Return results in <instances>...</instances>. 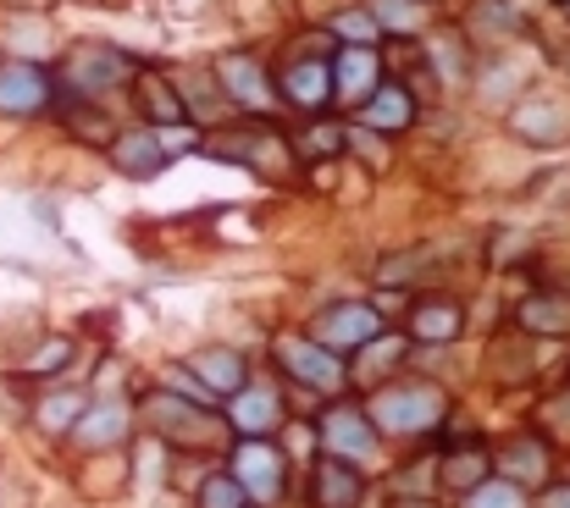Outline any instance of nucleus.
<instances>
[{
    "label": "nucleus",
    "mask_w": 570,
    "mask_h": 508,
    "mask_svg": "<svg viewBox=\"0 0 570 508\" xmlns=\"http://www.w3.org/2000/svg\"><path fill=\"white\" fill-rule=\"evenodd\" d=\"M415 6H421V0H415Z\"/></svg>",
    "instance_id": "e433bc0d"
},
{
    "label": "nucleus",
    "mask_w": 570,
    "mask_h": 508,
    "mask_svg": "<svg viewBox=\"0 0 570 508\" xmlns=\"http://www.w3.org/2000/svg\"><path fill=\"white\" fill-rule=\"evenodd\" d=\"M465 508H527V487H515L504 476H488L482 487L465 492Z\"/></svg>",
    "instance_id": "a878e982"
},
{
    "label": "nucleus",
    "mask_w": 570,
    "mask_h": 508,
    "mask_svg": "<svg viewBox=\"0 0 570 508\" xmlns=\"http://www.w3.org/2000/svg\"><path fill=\"white\" fill-rule=\"evenodd\" d=\"M382 332V310L377 305H361V299H344V305H327L311 327V338L333 353H355Z\"/></svg>",
    "instance_id": "423d86ee"
},
{
    "label": "nucleus",
    "mask_w": 570,
    "mask_h": 508,
    "mask_svg": "<svg viewBox=\"0 0 570 508\" xmlns=\"http://www.w3.org/2000/svg\"><path fill=\"white\" fill-rule=\"evenodd\" d=\"M227 476L244 487V498L249 504H272V498H283V487H288V459H283V448H272L266 437H244L238 448H233V459H227Z\"/></svg>",
    "instance_id": "7ed1b4c3"
},
{
    "label": "nucleus",
    "mask_w": 570,
    "mask_h": 508,
    "mask_svg": "<svg viewBox=\"0 0 570 508\" xmlns=\"http://www.w3.org/2000/svg\"><path fill=\"white\" fill-rule=\"evenodd\" d=\"M227 426H233L238 437H266V431H277V426H283V398H277V387L244 381V387L227 398Z\"/></svg>",
    "instance_id": "f8f14e48"
},
{
    "label": "nucleus",
    "mask_w": 570,
    "mask_h": 508,
    "mask_svg": "<svg viewBox=\"0 0 570 508\" xmlns=\"http://www.w3.org/2000/svg\"><path fill=\"white\" fill-rule=\"evenodd\" d=\"M399 508H432V504H399Z\"/></svg>",
    "instance_id": "72a5a7b5"
},
{
    "label": "nucleus",
    "mask_w": 570,
    "mask_h": 508,
    "mask_svg": "<svg viewBox=\"0 0 570 508\" xmlns=\"http://www.w3.org/2000/svg\"><path fill=\"white\" fill-rule=\"evenodd\" d=\"M67 359H72V342L67 338H45L28 359H22V376L28 381H39V376H56V370H67Z\"/></svg>",
    "instance_id": "bb28decb"
},
{
    "label": "nucleus",
    "mask_w": 570,
    "mask_h": 508,
    "mask_svg": "<svg viewBox=\"0 0 570 508\" xmlns=\"http://www.w3.org/2000/svg\"><path fill=\"white\" fill-rule=\"evenodd\" d=\"M366 122H372V133H404L410 122H415V100H410V89L404 83H377L372 94H366Z\"/></svg>",
    "instance_id": "aec40b11"
},
{
    "label": "nucleus",
    "mask_w": 570,
    "mask_h": 508,
    "mask_svg": "<svg viewBox=\"0 0 570 508\" xmlns=\"http://www.w3.org/2000/svg\"><path fill=\"white\" fill-rule=\"evenodd\" d=\"M465 332V310H460V299H443V293H432V299H415L410 305V338L415 342H454Z\"/></svg>",
    "instance_id": "dca6fc26"
},
{
    "label": "nucleus",
    "mask_w": 570,
    "mask_h": 508,
    "mask_svg": "<svg viewBox=\"0 0 570 508\" xmlns=\"http://www.w3.org/2000/svg\"><path fill=\"white\" fill-rule=\"evenodd\" d=\"M134 94H139V111L150 117L145 128H178V122H189L184 94H178L161 72H134Z\"/></svg>",
    "instance_id": "a211bd4d"
},
{
    "label": "nucleus",
    "mask_w": 570,
    "mask_h": 508,
    "mask_svg": "<svg viewBox=\"0 0 570 508\" xmlns=\"http://www.w3.org/2000/svg\"><path fill=\"white\" fill-rule=\"evenodd\" d=\"M493 476V454L488 448H449L443 459H438V481L449 487V492H471V487H482Z\"/></svg>",
    "instance_id": "412c9836"
},
{
    "label": "nucleus",
    "mask_w": 570,
    "mask_h": 508,
    "mask_svg": "<svg viewBox=\"0 0 570 508\" xmlns=\"http://www.w3.org/2000/svg\"><path fill=\"white\" fill-rule=\"evenodd\" d=\"M510 133L527 139V145H560L570 133V111L560 100H549V94H532V100H521L510 111Z\"/></svg>",
    "instance_id": "2eb2a0df"
},
{
    "label": "nucleus",
    "mask_w": 570,
    "mask_h": 508,
    "mask_svg": "<svg viewBox=\"0 0 570 508\" xmlns=\"http://www.w3.org/2000/svg\"><path fill=\"white\" fill-rule=\"evenodd\" d=\"M134 78V61L111 44H78L67 61H61V83L78 94V100H100L106 89L128 83Z\"/></svg>",
    "instance_id": "20e7f679"
},
{
    "label": "nucleus",
    "mask_w": 570,
    "mask_h": 508,
    "mask_svg": "<svg viewBox=\"0 0 570 508\" xmlns=\"http://www.w3.org/2000/svg\"><path fill=\"white\" fill-rule=\"evenodd\" d=\"M56 83L39 61H0V117H39L50 111Z\"/></svg>",
    "instance_id": "6e6552de"
},
{
    "label": "nucleus",
    "mask_w": 570,
    "mask_h": 508,
    "mask_svg": "<svg viewBox=\"0 0 570 508\" xmlns=\"http://www.w3.org/2000/svg\"><path fill=\"white\" fill-rule=\"evenodd\" d=\"M333 33H338L344 44H377V39H382L377 17H372L366 6H350V11H338V17H333Z\"/></svg>",
    "instance_id": "cd10ccee"
},
{
    "label": "nucleus",
    "mask_w": 570,
    "mask_h": 508,
    "mask_svg": "<svg viewBox=\"0 0 570 508\" xmlns=\"http://www.w3.org/2000/svg\"><path fill=\"white\" fill-rule=\"evenodd\" d=\"M366 11L377 17V28H393V33H415V22H421L415 0H372Z\"/></svg>",
    "instance_id": "7c9ffc66"
},
{
    "label": "nucleus",
    "mask_w": 570,
    "mask_h": 508,
    "mask_svg": "<svg viewBox=\"0 0 570 508\" xmlns=\"http://www.w3.org/2000/svg\"><path fill=\"white\" fill-rule=\"evenodd\" d=\"M543 476H549V442L521 437V442H510V448H504V481L532 487V481H543Z\"/></svg>",
    "instance_id": "5701e85b"
},
{
    "label": "nucleus",
    "mask_w": 570,
    "mask_h": 508,
    "mask_svg": "<svg viewBox=\"0 0 570 508\" xmlns=\"http://www.w3.org/2000/svg\"><path fill=\"white\" fill-rule=\"evenodd\" d=\"M372 426L393 431V437H415V431H432L443 415H449V398L438 381H387L377 398L366 404Z\"/></svg>",
    "instance_id": "f257e3e1"
},
{
    "label": "nucleus",
    "mask_w": 570,
    "mask_h": 508,
    "mask_svg": "<svg viewBox=\"0 0 570 508\" xmlns=\"http://www.w3.org/2000/svg\"><path fill=\"white\" fill-rule=\"evenodd\" d=\"M333 100L338 106H366V94L382 83V61H377V44H344L333 50Z\"/></svg>",
    "instance_id": "9b49d317"
},
{
    "label": "nucleus",
    "mask_w": 570,
    "mask_h": 508,
    "mask_svg": "<svg viewBox=\"0 0 570 508\" xmlns=\"http://www.w3.org/2000/svg\"><path fill=\"white\" fill-rule=\"evenodd\" d=\"M83 409H89V398H83L78 387H61V392H45V398L33 404V426H39L45 437H72V426H78Z\"/></svg>",
    "instance_id": "4be33fe9"
},
{
    "label": "nucleus",
    "mask_w": 570,
    "mask_h": 508,
    "mask_svg": "<svg viewBox=\"0 0 570 508\" xmlns=\"http://www.w3.org/2000/svg\"><path fill=\"white\" fill-rule=\"evenodd\" d=\"M167 392L189 398V404H199V409H210V404H216V392H210V387H205V381L194 376L189 365H173V370H167Z\"/></svg>",
    "instance_id": "2f4dec72"
},
{
    "label": "nucleus",
    "mask_w": 570,
    "mask_h": 508,
    "mask_svg": "<svg viewBox=\"0 0 570 508\" xmlns=\"http://www.w3.org/2000/svg\"><path fill=\"white\" fill-rule=\"evenodd\" d=\"M244 508H261V504H244Z\"/></svg>",
    "instance_id": "c9c22d12"
},
{
    "label": "nucleus",
    "mask_w": 570,
    "mask_h": 508,
    "mask_svg": "<svg viewBox=\"0 0 570 508\" xmlns=\"http://www.w3.org/2000/svg\"><path fill=\"white\" fill-rule=\"evenodd\" d=\"M361 498H366V476H361V465L322 454V465H316V476H311V504L316 508H355Z\"/></svg>",
    "instance_id": "ddd939ff"
},
{
    "label": "nucleus",
    "mask_w": 570,
    "mask_h": 508,
    "mask_svg": "<svg viewBox=\"0 0 570 508\" xmlns=\"http://www.w3.org/2000/svg\"><path fill=\"white\" fill-rule=\"evenodd\" d=\"M189 370L216 392V398H233V392L249 381V365H244L238 348H199V353L189 359Z\"/></svg>",
    "instance_id": "6ab92c4d"
},
{
    "label": "nucleus",
    "mask_w": 570,
    "mask_h": 508,
    "mask_svg": "<svg viewBox=\"0 0 570 508\" xmlns=\"http://www.w3.org/2000/svg\"><path fill=\"white\" fill-rule=\"evenodd\" d=\"M128 426H134V415H128V404L122 398H100V404H89L83 415H78V426H72V437L83 442V448H117L122 437H128Z\"/></svg>",
    "instance_id": "f3484780"
},
{
    "label": "nucleus",
    "mask_w": 570,
    "mask_h": 508,
    "mask_svg": "<svg viewBox=\"0 0 570 508\" xmlns=\"http://www.w3.org/2000/svg\"><path fill=\"white\" fill-rule=\"evenodd\" d=\"M316 437H322V448L333 459H350V465L377 459V426H372L366 404H333V409H322Z\"/></svg>",
    "instance_id": "39448f33"
},
{
    "label": "nucleus",
    "mask_w": 570,
    "mask_h": 508,
    "mask_svg": "<svg viewBox=\"0 0 570 508\" xmlns=\"http://www.w3.org/2000/svg\"><path fill=\"white\" fill-rule=\"evenodd\" d=\"M277 100H288V106L305 111V117L327 111V100H333V67H327V56H299V61H288L283 78H277Z\"/></svg>",
    "instance_id": "9d476101"
},
{
    "label": "nucleus",
    "mask_w": 570,
    "mask_h": 508,
    "mask_svg": "<svg viewBox=\"0 0 570 508\" xmlns=\"http://www.w3.org/2000/svg\"><path fill=\"white\" fill-rule=\"evenodd\" d=\"M249 498H244V487L227 476V470H216V476H205L199 481V508H244Z\"/></svg>",
    "instance_id": "c756f323"
},
{
    "label": "nucleus",
    "mask_w": 570,
    "mask_h": 508,
    "mask_svg": "<svg viewBox=\"0 0 570 508\" xmlns=\"http://www.w3.org/2000/svg\"><path fill=\"white\" fill-rule=\"evenodd\" d=\"M216 83H222V94L238 111H255V117H272L277 111V83L266 78V67L255 56H222L216 61Z\"/></svg>",
    "instance_id": "0eeeda50"
},
{
    "label": "nucleus",
    "mask_w": 570,
    "mask_h": 508,
    "mask_svg": "<svg viewBox=\"0 0 570 508\" xmlns=\"http://www.w3.org/2000/svg\"><path fill=\"white\" fill-rule=\"evenodd\" d=\"M515 321H521L527 332H570V299L538 293V299H527V305L515 310Z\"/></svg>",
    "instance_id": "b1692460"
},
{
    "label": "nucleus",
    "mask_w": 570,
    "mask_h": 508,
    "mask_svg": "<svg viewBox=\"0 0 570 508\" xmlns=\"http://www.w3.org/2000/svg\"><path fill=\"white\" fill-rule=\"evenodd\" d=\"M111 167L134 182H150L156 171L167 167V150H161V133L156 128H122L111 139Z\"/></svg>",
    "instance_id": "4468645a"
},
{
    "label": "nucleus",
    "mask_w": 570,
    "mask_h": 508,
    "mask_svg": "<svg viewBox=\"0 0 570 508\" xmlns=\"http://www.w3.org/2000/svg\"><path fill=\"white\" fill-rule=\"evenodd\" d=\"M344 145H350V133H344V128H333V122H311V128H305V139H299V156L322 161V156H344Z\"/></svg>",
    "instance_id": "c85d7f7f"
},
{
    "label": "nucleus",
    "mask_w": 570,
    "mask_h": 508,
    "mask_svg": "<svg viewBox=\"0 0 570 508\" xmlns=\"http://www.w3.org/2000/svg\"><path fill=\"white\" fill-rule=\"evenodd\" d=\"M554 6H560V11H570V0H554Z\"/></svg>",
    "instance_id": "f704fd0d"
},
{
    "label": "nucleus",
    "mask_w": 570,
    "mask_h": 508,
    "mask_svg": "<svg viewBox=\"0 0 570 508\" xmlns=\"http://www.w3.org/2000/svg\"><path fill=\"white\" fill-rule=\"evenodd\" d=\"M404 348H410V338L377 332L366 348H355V353H361V376H387V370H399V365H404Z\"/></svg>",
    "instance_id": "393cba45"
},
{
    "label": "nucleus",
    "mask_w": 570,
    "mask_h": 508,
    "mask_svg": "<svg viewBox=\"0 0 570 508\" xmlns=\"http://www.w3.org/2000/svg\"><path fill=\"white\" fill-rule=\"evenodd\" d=\"M272 359L283 365L288 381H299V387H311V392H344V381H350L344 353L322 348L316 338H299V332H288V338L272 342Z\"/></svg>",
    "instance_id": "f03ea898"
},
{
    "label": "nucleus",
    "mask_w": 570,
    "mask_h": 508,
    "mask_svg": "<svg viewBox=\"0 0 570 508\" xmlns=\"http://www.w3.org/2000/svg\"><path fill=\"white\" fill-rule=\"evenodd\" d=\"M538 508H570V487H549V492H543V504Z\"/></svg>",
    "instance_id": "473e14b6"
},
{
    "label": "nucleus",
    "mask_w": 570,
    "mask_h": 508,
    "mask_svg": "<svg viewBox=\"0 0 570 508\" xmlns=\"http://www.w3.org/2000/svg\"><path fill=\"white\" fill-rule=\"evenodd\" d=\"M145 415H150V426H156L161 437H173V442H194V448L216 442V431H222L210 409H199V404L178 398V392H156V398L145 404Z\"/></svg>",
    "instance_id": "1a4fd4ad"
}]
</instances>
